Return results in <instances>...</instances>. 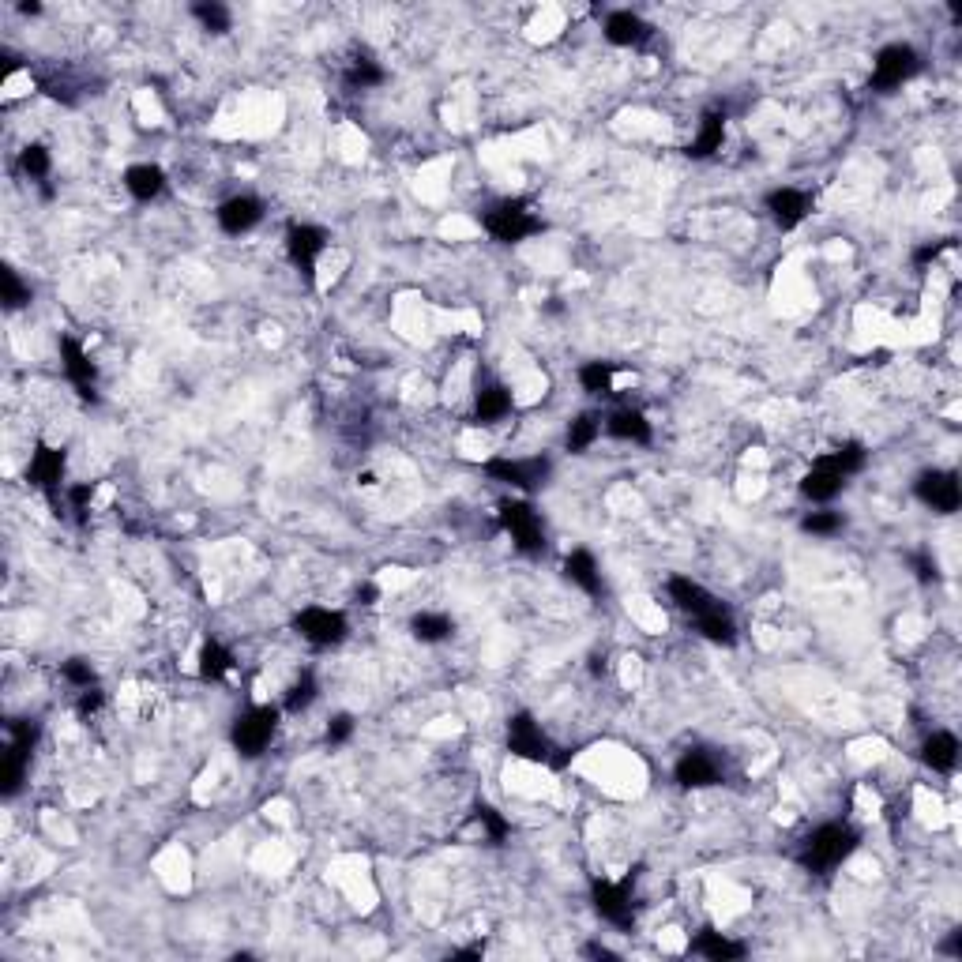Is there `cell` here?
Wrapping results in <instances>:
<instances>
[{"mask_svg":"<svg viewBox=\"0 0 962 962\" xmlns=\"http://www.w3.org/2000/svg\"><path fill=\"white\" fill-rule=\"evenodd\" d=\"M673 778H677V786H684V790H707V786H718V782H722V767H718V760H714L707 748H688L681 760H677V767H673Z\"/></svg>","mask_w":962,"mask_h":962,"instance_id":"7c38bea8","label":"cell"},{"mask_svg":"<svg viewBox=\"0 0 962 962\" xmlns=\"http://www.w3.org/2000/svg\"><path fill=\"white\" fill-rule=\"evenodd\" d=\"M801 530L816 534V538H835V534L846 530V519H842V512H808L801 519Z\"/></svg>","mask_w":962,"mask_h":962,"instance_id":"8d00e7d4","label":"cell"},{"mask_svg":"<svg viewBox=\"0 0 962 962\" xmlns=\"http://www.w3.org/2000/svg\"><path fill=\"white\" fill-rule=\"evenodd\" d=\"M327 249V230H320V226H290V233H286V252H290V260H294L297 271H305V279H312V271H316V256Z\"/></svg>","mask_w":962,"mask_h":962,"instance_id":"4fadbf2b","label":"cell"},{"mask_svg":"<svg viewBox=\"0 0 962 962\" xmlns=\"http://www.w3.org/2000/svg\"><path fill=\"white\" fill-rule=\"evenodd\" d=\"M613 373H617L613 361H587V365L579 369V384H583V391H590V395H609V391H613Z\"/></svg>","mask_w":962,"mask_h":962,"instance_id":"1f68e13d","label":"cell"},{"mask_svg":"<svg viewBox=\"0 0 962 962\" xmlns=\"http://www.w3.org/2000/svg\"><path fill=\"white\" fill-rule=\"evenodd\" d=\"M230 666H233V658H230V651L222 647V643H203V651H200V681H207V684H215V681H222L226 673H230Z\"/></svg>","mask_w":962,"mask_h":962,"instance_id":"4dcf8cb0","label":"cell"},{"mask_svg":"<svg viewBox=\"0 0 962 962\" xmlns=\"http://www.w3.org/2000/svg\"><path fill=\"white\" fill-rule=\"evenodd\" d=\"M410 632H414L418 643H444V639L455 632V621H451L448 613H418V617L410 621Z\"/></svg>","mask_w":962,"mask_h":962,"instance_id":"f546056e","label":"cell"},{"mask_svg":"<svg viewBox=\"0 0 962 962\" xmlns=\"http://www.w3.org/2000/svg\"><path fill=\"white\" fill-rule=\"evenodd\" d=\"M91 497H94L91 481H79V485H72V489H68V500H72V512H76V519H87V504H91Z\"/></svg>","mask_w":962,"mask_h":962,"instance_id":"ee69618b","label":"cell"},{"mask_svg":"<svg viewBox=\"0 0 962 962\" xmlns=\"http://www.w3.org/2000/svg\"><path fill=\"white\" fill-rule=\"evenodd\" d=\"M19 12H23V16H38V12H42V4H19Z\"/></svg>","mask_w":962,"mask_h":962,"instance_id":"816d5d0a","label":"cell"},{"mask_svg":"<svg viewBox=\"0 0 962 962\" xmlns=\"http://www.w3.org/2000/svg\"><path fill=\"white\" fill-rule=\"evenodd\" d=\"M669 598H673L677 609L688 613V617H699L703 609H711L714 602H718L711 590L703 587V583H696V579H688V575H673V579H669Z\"/></svg>","mask_w":962,"mask_h":962,"instance_id":"ffe728a7","label":"cell"},{"mask_svg":"<svg viewBox=\"0 0 962 962\" xmlns=\"http://www.w3.org/2000/svg\"><path fill=\"white\" fill-rule=\"evenodd\" d=\"M320 696V684H316V677H312L309 669L297 677L294 684H290V692H286V711L301 714L305 707H312V699Z\"/></svg>","mask_w":962,"mask_h":962,"instance_id":"d590c367","label":"cell"},{"mask_svg":"<svg viewBox=\"0 0 962 962\" xmlns=\"http://www.w3.org/2000/svg\"><path fill=\"white\" fill-rule=\"evenodd\" d=\"M914 497L921 500L925 508H932V512L951 515L959 512L962 504V485L951 470H925V474H917L914 481Z\"/></svg>","mask_w":962,"mask_h":962,"instance_id":"9c48e42d","label":"cell"},{"mask_svg":"<svg viewBox=\"0 0 962 962\" xmlns=\"http://www.w3.org/2000/svg\"><path fill=\"white\" fill-rule=\"evenodd\" d=\"M485 474L500 485H512L519 493H534L542 489L549 474H553V463L545 455H534V459H489L485 463Z\"/></svg>","mask_w":962,"mask_h":962,"instance_id":"5b68a950","label":"cell"},{"mask_svg":"<svg viewBox=\"0 0 962 962\" xmlns=\"http://www.w3.org/2000/svg\"><path fill=\"white\" fill-rule=\"evenodd\" d=\"M921 72V57H917L914 46H884L876 53V64H872V87L876 91H895L902 87L906 79H914Z\"/></svg>","mask_w":962,"mask_h":962,"instance_id":"8992f818","label":"cell"},{"mask_svg":"<svg viewBox=\"0 0 962 962\" xmlns=\"http://www.w3.org/2000/svg\"><path fill=\"white\" fill-rule=\"evenodd\" d=\"M692 621H696L699 636L718 643V647H733V643H737V621H733L730 606H722V602H714L711 609H703Z\"/></svg>","mask_w":962,"mask_h":962,"instance_id":"d6986e66","label":"cell"},{"mask_svg":"<svg viewBox=\"0 0 962 962\" xmlns=\"http://www.w3.org/2000/svg\"><path fill=\"white\" fill-rule=\"evenodd\" d=\"M820 463L831 466V470H835V474H842V478H854V474H861V470H865V463H869V451L861 448L857 440H846V444H838L835 451H827Z\"/></svg>","mask_w":962,"mask_h":962,"instance_id":"4316f807","label":"cell"},{"mask_svg":"<svg viewBox=\"0 0 962 962\" xmlns=\"http://www.w3.org/2000/svg\"><path fill=\"white\" fill-rule=\"evenodd\" d=\"M125 188L132 192V200L151 203V200H158V196H162V188H166V173L158 170V166H151V162L128 166V170H125Z\"/></svg>","mask_w":962,"mask_h":962,"instance_id":"603a6c76","label":"cell"},{"mask_svg":"<svg viewBox=\"0 0 962 962\" xmlns=\"http://www.w3.org/2000/svg\"><path fill=\"white\" fill-rule=\"evenodd\" d=\"M474 820L485 827V835H489V842H493V846H500L504 838L512 835V823L504 820V816H500L493 805H485V801H481V805H474Z\"/></svg>","mask_w":962,"mask_h":962,"instance_id":"f35d334b","label":"cell"},{"mask_svg":"<svg viewBox=\"0 0 962 962\" xmlns=\"http://www.w3.org/2000/svg\"><path fill=\"white\" fill-rule=\"evenodd\" d=\"M481 226H485V233H489L493 241H504V245L527 241V237L545 230V222L534 215L530 203L523 200H500L497 207H489V211L481 215Z\"/></svg>","mask_w":962,"mask_h":962,"instance_id":"7a4b0ae2","label":"cell"},{"mask_svg":"<svg viewBox=\"0 0 962 962\" xmlns=\"http://www.w3.org/2000/svg\"><path fill=\"white\" fill-rule=\"evenodd\" d=\"M61 361H64V373L76 384L79 395H83V399H98V369H94V361L87 357V350H83L76 339H61Z\"/></svg>","mask_w":962,"mask_h":962,"instance_id":"9a60e30c","label":"cell"},{"mask_svg":"<svg viewBox=\"0 0 962 962\" xmlns=\"http://www.w3.org/2000/svg\"><path fill=\"white\" fill-rule=\"evenodd\" d=\"M27 760H31V756H23V752H16V748H4V767H0L4 797H16L19 793L23 778H27Z\"/></svg>","mask_w":962,"mask_h":962,"instance_id":"e575fe53","label":"cell"},{"mask_svg":"<svg viewBox=\"0 0 962 962\" xmlns=\"http://www.w3.org/2000/svg\"><path fill=\"white\" fill-rule=\"evenodd\" d=\"M910 568H914V575L921 583H936V579H940V564L932 557V549H914V553H910Z\"/></svg>","mask_w":962,"mask_h":962,"instance_id":"60d3db41","label":"cell"},{"mask_svg":"<svg viewBox=\"0 0 962 962\" xmlns=\"http://www.w3.org/2000/svg\"><path fill=\"white\" fill-rule=\"evenodd\" d=\"M260 218H264V203L256 200V196H233V200H226L218 207V226H222V233H230V237L249 233L252 226H260Z\"/></svg>","mask_w":962,"mask_h":962,"instance_id":"2e32d148","label":"cell"},{"mask_svg":"<svg viewBox=\"0 0 962 962\" xmlns=\"http://www.w3.org/2000/svg\"><path fill=\"white\" fill-rule=\"evenodd\" d=\"M474 410H478V421H485V425L508 418V414H512V391L504 388V384H489V388L478 391Z\"/></svg>","mask_w":962,"mask_h":962,"instance_id":"83f0119b","label":"cell"},{"mask_svg":"<svg viewBox=\"0 0 962 962\" xmlns=\"http://www.w3.org/2000/svg\"><path fill=\"white\" fill-rule=\"evenodd\" d=\"M481 951H485V947H463V951H455V959H478Z\"/></svg>","mask_w":962,"mask_h":962,"instance_id":"f907efd6","label":"cell"},{"mask_svg":"<svg viewBox=\"0 0 962 962\" xmlns=\"http://www.w3.org/2000/svg\"><path fill=\"white\" fill-rule=\"evenodd\" d=\"M508 752L512 756H519V760H530V763H549L553 756V745H549V737L542 733V726L534 722V714L519 711L508 718Z\"/></svg>","mask_w":962,"mask_h":962,"instance_id":"30bf717a","label":"cell"},{"mask_svg":"<svg viewBox=\"0 0 962 962\" xmlns=\"http://www.w3.org/2000/svg\"><path fill=\"white\" fill-rule=\"evenodd\" d=\"M384 79H388V72H384L373 57H357V61L350 64V72H346V87H350V91H369V87H380Z\"/></svg>","mask_w":962,"mask_h":962,"instance_id":"d6a6232c","label":"cell"},{"mask_svg":"<svg viewBox=\"0 0 962 962\" xmlns=\"http://www.w3.org/2000/svg\"><path fill=\"white\" fill-rule=\"evenodd\" d=\"M587 955H594V959H617V955H613L609 947H598V944H590V947H587Z\"/></svg>","mask_w":962,"mask_h":962,"instance_id":"681fc988","label":"cell"},{"mask_svg":"<svg viewBox=\"0 0 962 962\" xmlns=\"http://www.w3.org/2000/svg\"><path fill=\"white\" fill-rule=\"evenodd\" d=\"M192 16L200 19L203 31L211 34H226L233 27V16L226 4H218V0H200V4H192Z\"/></svg>","mask_w":962,"mask_h":962,"instance_id":"836d02e7","label":"cell"},{"mask_svg":"<svg viewBox=\"0 0 962 962\" xmlns=\"http://www.w3.org/2000/svg\"><path fill=\"white\" fill-rule=\"evenodd\" d=\"M324 737H327V745H331V748L346 745V741L354 737V718H350V714H335V718L327 722V733H324Z\"/></svg>","mask_w":962,"mask_h":962,"instance_id":"7bdbcfd3","label":"cell"},{"mask_svg":"<svg viewBox=\"0 0 962 962\" xmlns=\"http://www.w3.org/2000/svg\"><path fill=\"white\" fill-rule=\"evenodd\" d=\"M500 523L512 534L519 553H527V557H542L545 553V523L527 500H504L500 504Z\"/></svg>","mask_w":962,"mask_h":962,"instance_id":"277c9868","label":"cell"},{"mask_svg":"<svg viewBox=\"0 0 962 962\" xmlns=\"http://www.w3.org/2000/svg\"><path fill=\"white\" fill-rule=\"evenodd\" d=\"M19 170L27 173L31 181H46L49 170H53V158H49V151L42 143H31V147H23V155H19Z\"/></svg>","mask_w":962,"mask_h":962,"instance_id":"74e56055","label":"cell"},{"mask_svg":"<svg viewBox=\"0 0 962 962\" xmlns=\"http://www.w3.org/2000/svg\"><path fill=\"white\" fill-rule=\"evenodd\" d=\"M947 955H962V932H951V940L944 944Z\"/></svg>","mask_w":962,"mask_h":962,"instance_id":"c3c4849f","label":"cell"},{"mask_svg":"<svg viewBox=\"0 0 962 962\" xmlns=\"http://www.w3.org/2000/svg\"><path fill=\"white\" fill-rule=\"evenodd\" d=\"M102 703H106V692H102L98 684H91V688H83V696H79V714H83V718H91V714L98 711Z\"/></svg>","mask_w":962,"mask_h":962,"instance_id":"f6af8a7d","label":"cell"},{"mask_svg":"<svg viewBox=\"0 0 962 962\" xmlns=\"http://www.w3.org/2000/svg\"><path fill=\"white\" fill-rule=\"evenodd\" d=\"M376 598H380V590H376L373 583H361V587H357V606H376Z\"/></svg>","mask_w":962,"mask_h":962,"instance_id":"7dc6e473","label":"cell"},{"mask_svg":"<svg viewBox=\"0 0 962 962\" xmlns=\"http://www.w3.org/2000/svg\"><path fill=\"white\" fill-rule=\"evenodd\" d=\"M606 433L613 440H624V444H651V421L643 418V410H632V406H621L606 418Z\"/></svg>","mask_w":962,"mask_h":962,"instance_id":"ac0fdd59","label":"cell"},{"mask_svg":"<svg viewBox=\"0 0 962 962\" xmlns=\"http://www.w3.org/2000/svg\"><path fill=\"white\" fill-rule=\"evenodd\" d=\"M921 760L929 763L932 771H940V775L955 771V763H959V737L947 730L932 733L929 741L921 745Z\"/></svg>","mask_w":962,"mask_h":962,"instance_id":"484cf974","label":"cell"},{"mask_svg":"<svg viewBox=\"0 0 962 962\" xmlns=\"http://www.w3.org/2000/svg\"><path fill=\"white\" fill-rule=\"evenodd\" d=\"M857 842H861V835H857L850 823H823L812 835H805L801 850H797V861H801L805 872L827 876V872L838 869L846 857L854 854Z\"/></svg>","mask_w":962,"mask_h":962,"instance_id":"6da1fadb","label":"cell"},{"mask_svg":"<svg viewBox=\"0 0 962 962\" xmlns=\"http://www.w3.org/2000/svg\"><path fill=\"white\" fill-rule=\"evenodd\" d=\"M275 730H279V707H271V703L252 707V711H245L233 722V733H230L233 748H237L245 760H256V756H264V748L271 745Z\"/></svg>","mask_w":962,"mask_h":962,"instance_id":"3957f363","label":"cell"},{"mask_svg":"<svg viewBox=\"0 0 962 962\" xmlns=\"http://www.w3.org/2000/svg\"><path fill=\"white\" fill-rule=\"evenodd\" d=\"M61 673H64V681L76 684L79 692L94 684V669H91V662H83V658H68V662L61 666Z\"/></svg>","mask_w":962,"mask_h":962,"instance_id":"b9f144b4","label":"cell"},{"mask_svg":"<svg viewBox=\"0 0 962 962\" xmlns=\"http://www.w3.org/2000/svg\"><path fill=\"white\" fill-rule=\"evenodd\" d=\"M64 463H68L64 448H49V444H42V448H38V451L31 455V466H27V481H31L34 489H42V493H46L49 504H57V500H61Z\"/></svg>","mask_w":962,"mask_h":962,"instance_id":"8fae6325","label":"cell"},{"mask_svg":"<svg viewBox=\"0 0 962 962\" xmlns=\"http://www.w3.org/2000/svg\"><path fill=\"white\" fill-rule=\"evenodd\" d=\"M294 628L297 636L305 639V643H312V647H339L342 639H346V632H350V624H346V617H342L339 609H324V606L301 609L294 617Z\"/></svg>","mask_w":962,"mask_h":962,"instance_id":"52a82bcc","label":"cell"},{"mask_svg":"<svg viewBox=\"0 0 962 962\" xmlns=\"http://www.w3.org/2000/svg\"><path fill=\"white\" fill-rule=\"evenodd\" d=\"M951 245H955V241H932V245H921V249H914V264L917 267H929L932 260H936V256H940L944 249H951Z\"/></svg>","mask_w":962,"mask_h":962,"instance_id":"bcb514c9","label":"cell"},{"mask_svg":"<svg viewBox=\"0 0 962 962\" xmlns=\"http://www.w3.org/2000/svg\"><path fill=\"white\" fill-rule=\"evenodd\" d=\"M812 211V200L801 188H775L767 192V215L775 218L778 230H797Z\"/></svg>","mask_w":962,"mask_h":962,"instance_id":"5bb4252c","label":"cell"},{"mask_svg":"<svg viewBox=\"0 0 962 962\" xmlns=\"http://www.w3.org/2000/svg\"><path fill=\"white\" fill-rule=\"evenodd\" d=\"M722 140H726V113H703L699 121V136L688 143V158H711L714 151H722Z\"/></svg>","mask_w":962,"mask_h":962,"instance_id":"cb8c5ba5","label":"cell"},{"mask_svg":"<svg viewBox=\"0 0 962 962\" xmlns=\"http://www.w3.org/2000/svg\"><path fill=\"white\" fill-rule=\"evenodd\" d=\"M842 489H846V478H842V474H835L831 466H823L820 459H816V466H812L805 478H801V493H805L812 504H831V500H835Z\"/></svg>","mask_w":962,"mask_h":962,"instance_id":"44dd1931","label":"cell"},{"mask_svg":"<svg viewBox=\"0 0 962 962\" xmlns=\"http://www.w3.org/2000/svg\"><path fill=\"white\" fill-rule=\"evenodd\" d=\"M590 902L602 914V921L617 925V929H632L636 925V906H632V876L624 884L613 880H594L590 884Z\"/></svg>","mask_w":962,"mask_h":962,"instance_id":"ba28073f","label":"cell"},{"mask_svg":"<svg viewBox=\"0 0 962 962\" xmlns=\"http://www.w3.org/2000/svg\"><path fill=\"white\" fill-rule=\"evenodd\" d=\"M688 951H692V955H703V959L711 962H733L745 955V944H737V940H730V936H722V932L714 929H703L696 940L688 944Z\"/></svg>","mask_w":962,"mask_h":962,"instance_id":"d4e9b609","label":"cell"},{"mask_svg":"<svg viewBox=\"0 0 962 962\" xmlns=\"http://www.w3.org/2000/svg\"><path fill=\"white\" fill-rule=\"evenodd\" d=\"M602 436V414H579V418L568 425V436H564V444H568V451L572 455H583V451L594 444Z\"/></svg>","mask_w":962,"mask_h":962,"instance_id":"f1b7e54d","label":"cell"},{"mask_svg":"<svg viewBox=\"0 0 962 962\" xmlns=\"http://www.w3.org/2000/svg\"><path fill=\"white\" fill-rule=\"evenodd\" d=\"M564 575H568L583 594H590V598L602 594V572H598L594 553H587V549H572V553H568V560H564Z\"/></svg>","mask_w":962,"mask_h":962,"instance_id":"7402d4cb","label":"cell"},{"mask_svg":"<svg viewBox=\"0 0 962 962\" xmlns=\"http://www.w3.org/2000/svg\"><path fill=\"white\" fill-rule=\"evenodd\" d=\"M0 286H4V305H8L12 312L23 309V305L31 301V290L23 286V279H19L12 267H4V271H0Z\"/></svg>","mask_w":962,"mask_h":962,"instance_id":"ab89813d","label":"cell"},{"mask_svg":"<svg viewBox=\"0 0 962 962\" xmlns=\"http://www.w3.org/2000/svg\"><path fill=\"white\" fill-rule=\"evenodd\" d=\"M606 38L613 42V46H643L647 38L654 34V27L647 23L643 16H636V12H628V8H621V12H609L606 16Z\"/></svg>","mask_w":962,"mask_h":962,"instance_id":"e0dca14e","label":"cell"}]
</instances>
